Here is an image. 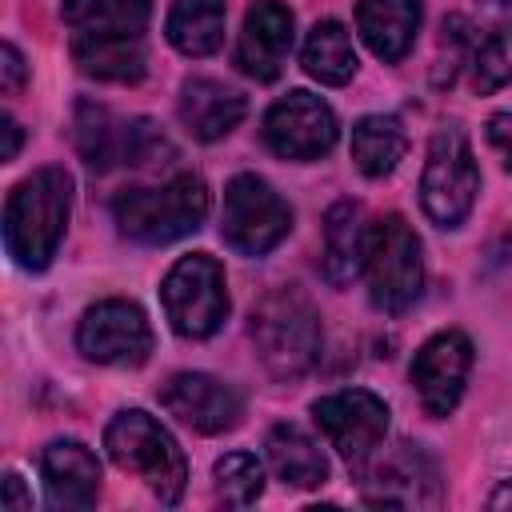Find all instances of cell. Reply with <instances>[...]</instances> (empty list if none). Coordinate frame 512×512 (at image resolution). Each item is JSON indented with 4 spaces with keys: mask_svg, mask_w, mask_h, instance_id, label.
Listing matches in <instances>:
<instances>
[{
    "mask_svg": "<svg viewBox=\"0 0 512 512\" xmlns=\"http://www.w3.org/2000/svg\"><path fill=\"white\" fill-rule=\"evenodd\" d=\"M60 16L72 32V60L84 76L112 84H136L144 76L152 0H64Z\"/></svg>",
    "mask_w": 512,
    "mask_h": 512,
    "instance_id": "obj_1",
    "label": "cell"
},
{
    "mask_svg": "<svg viewBox=\"0 0 512 512\" xmlns=\"http://www.w3.org/2000/svg\"><path fill=\"white\" fill-rule=\"evenodd\" d=\"M72 212V176L60 164L36 168L28 180H20L4 204V248L8 256L40 272L60 248V236L68 228Z\"/></svg>",
    "mask_w": 512,
    "mask_h": 512,
    "instance_id": "obj_2",
    "label": "cell"
},
{
    "mask_svg": "<svg viewBox=\"0 0 512 512\" xmlns=\"http://www.w3.org/2000/svg\"><path fill=\"white\" fill-rule=\"evenodd\" d=\"M208 184L196 172H176L164 184H136L112 196L116 228L136 244H172L196 232L208 216Z\"/></svg>",
    "mask_w": 512,
    "mask_h": 512,
    "instance_id": "obj_3",
    "label": "cell"
},
{
    "mask_svg": "<svg viewBox=\"0 0 512 512\" xmlns=\"http://www.w3.org/2000/svg\"><path fill=\"white\" fill-rule=\"evenodd\" d=\"M248 336L260 352V364L276 380H296L316 368L320 360V316L312 300L300 288H276L268 292L248 320Z\"/></svg>",
    "mask_w": 512,
    "mask_h": 512,
    "instance_id": "obj_4",
    "label": "cell"
},
{
    "mask_svg": "<svg viewBox=\"0 0 512 512\" xmlns=\"http://www.w3.org/2000/svg\"><path fill=\"white\" fill-rule=\"evenodd\" d=\"M104 448H108L112 464L124 472H136L160 504H176L184 496V484H188L184 452L156 416H148L140 408L116 412L104 428Z\"/></svg>",
    "mask_w": 512,
    "mask_h": 512,
    "instance_id": "obj_5",
    "label": "cell"
},
{
    "mask_svg": "<svg viewBox=\"0 0 512 512\" xmlns=\"http://www.w3.org/2000/svg\"><path fill=\"white\" fill-rule=\"evenodd\" d=\"M364 280H368V300L380 312H404L420 300L424 260H420V240L404 216L388 212V216L368 224V232H364Z\"/></svg>",
    "mask_w": 512,
    "mask_h": 512,
    "instance_id": "obj_6",
    "label": "cell"
},
{
    "mask_svg": "<svg viewBox=\"0 0 512 512\" xmlns=\"http://www.w3.org/2000/svg\"><path fill=\"white\" fill-rule=\"evenodd\" d=\"M480 192V168L460 128H440L428 144L424 176H420V204L436 228H460L472 212Z\"/></svg>",
    "mask_w": 512,
    "mask_h": 512,
    "instance_id": "obj_7",
    "label": "cell"
},
{
    "mask_svg": "<svg viewBox=\"0 0 512 512\" xmlns=\"http://www.w3.org/2000/svg\"><path fill=\"white\" fill-rule=\"evenodd\" d=\"M160 300H164V316L172 324L176 336L184 340H204L212 336L224 316H228V288H224V268L204 256H180L164 284H160Z\"/></svg>",
    "mask_w": 512,
    "mask_h": 512,
    "instance_id": "obj_8",
    "label": "cell"
},
{
    "mask_svg": "<svg viewBox=\"0 0 512 512\" xmlns=\"http://www.w3.org/2000/svg\"><path fill=\"white\" fill-rule=\"evenodd\" d=\"M292 228V208L280 200V192L252 176L240 172L224 188V212H220V236L228 248L240 256H264L272 252Z\"/></svg>",
    "mask_w": 512,
    "mask_h": 512,
    "instance_id": "obj_9",
    "label": "cell"
},
{
    "mask_svg": "<svg viewBox=\"0 0 512 512\" xmlns=\"http://www.w3.org/2000/svg\"><path fill=\"white\" fill-rule=\"evenodd\" d=\"M76 148H80V156L92 172H108V168H120V164L156 160L160 152H168V140L160 136V128L152 120H140V116L124 120V116H112L100 104L80 100V108H76Z\"/></svg>",
    "mask_w": 512,
    "mask_h": 512,
    "instance_id": "obj_10",
    "label": "cell"
},
{
    "mask_svg": "<svg viewBox=\"0 0 512 512\" xmlns=\"http://www.w3.org/2000/svg\"><path fill=\"white\" fill-rule=\"evenodd\" d=\"M76 344L88 360L112 368H136L152 352V328L132 300H100L76 324Z\"/></svg>",
    "mask_w": 512,
    "mask_h": 512,
    "instance_id": "obj_11",
    "label": "cell"
},
{
    "mask_svg": "<svg viewBox=\"0 0 512 512\" xmlns=\"http://www.w3.org/2000/svg\"><path fill=\"white\" fill-rule=\"evenodd\" d=\"M264 144L280 160H320L332 152L340 128L332 108L312 92H288L264 112Z\"/></svg>",
    "mask_w": 512,
    "mask_h": 512,
    "instance_id": "obj_12",
    "label": "cell"
},
{
    "mask_svg": "<svg viewBox=\"0 0 512 512\" xmlns=\"http://www.w3.org/2000/svg\"><path fill=\"white\" fill-rule=\"evenodd\" d=\"M312 416H316L324 440L348 464H364L388 432V404L368 388H344V392L320 396L312 404Z\"/></svg>",
    "mask_w": 512,
    "mask_h": 512,
    "instance_id": "obj_13",
    "label": "cell"
},
{
    "mask_svg": "<svg viewBox=\"0 0 512 512\" xmlns=\"http://www.w3.org/2000/svg\"><path fill=\"white\" fill-rule=\"evenodd\" d=\"M468 368H472V340L464 332L448 328L420 344V352L412 360V384H416V396L428 416L440 420L460 404Z\"/></svg>",
    "mask_w": 512,
    "mask_h": 512,
    "instance_id": "obj_14",
    "label": "cell"
},
{
    "mask_svg": "<svg viewBox=\"0 0 512 512\" xmlns=\"http://www.w3.org/2000/svg\"><path fill=\"white\" fill-rule=\"evenodd\" d=\"M160 404L188 428L204 432V436H216V432H228L240 424L244 416V396L208 376V372H176L164 388H160Z\"/></svg>",
    "mask_w": 512,
    "mask_h": 512,
    "instance_id": "obj_15",
    "label": "cell"
},
{
    "mask_svg": "<svg viewBox=\"0 0 512 512\" xmlns=\"http://www.w3.org/2000/svg\"><path fill=\"white\" fill-rule=\"evenodd\" d=\"M292 8L280 0H252L244 12V32L236 44V64L244 76L268 84L280 76L292 52Z\"/></svg>",
    "mask_w": 512,
    "mask_h": 512,
    "instance_id": "obj_16",
    "label": "cell"
},
{
    "mask_svg": "<svg viewBox=\"0 0 512 512\" xmlns=\"http://www.w3.org/2000/svg\"><path fill=\"white\" fill-rule=\"evenodd\" d=\"M360 484H364V500L368 504L416 508V504H432L436 500V468L412 444H400L392 456H384L372 472H364Z\"/></svg>",
    "mask_w": 512,
    "mask_h": 512,
    "instance_id": "obj_17",
    "label": "cell"
},
{
    "mask_svg": "<svg viewBox=\"0 0 512 512\" xmlns=\"http://www.w3.org/2000/svg\"><path fill=\"white\" fill-rule=\"evenodd\" d=\"M52 508H92L100 496V460L80 440H52L40 456Z\"/></svg>",
    "mask_w": 512,
    "mask_h": 512,
    "instance_id": "obj_18",
    "label": "cell"
},
{
    "mask_svg": "<svg viewBox=\"0 0 512 512\" xmlns=\"http://www.w3.org/2000/svg\"><path fill=\"white\" fill-rule=\"evenodd\" d=\"M444 44H448L452 64L468 72L476 92H496V88H504L512 80V64L504 56V44L492 32L468 24L464 16H448L444 20ZM456 68H452V76H456Z\"/></svg>",
    "mask_w": 512,
    "mask_h": 512,
    "instance_id": "obj_19",
    "label": "cell"
},
{
    "mask_svg": "<svg viewBox=\"0 0 512 512\" xmlns=\"http://www.w3.org/2000/svg\"><path fill=\"white\" fill-rule=\"evenodd\" d=\"M248 112V100L244 92L220 84V80H208V76H192L184 80L180 88V124L196 136V140H220L228 136Z\"/></svg>",
    "mask_w": 512,
    "mask_h": 512,
    "instance_id": "obj_20",
    "label": "cell"
},
{
    "mask_svg": "<svg viewBox=\"0 0 512 512\" xmlns=\"http://www.w3.org/2000/svg\"><path fill=\"white\" fill-rule=\"evenodd\" d=\"M364 212L356 200H336L324 216V252L320 268L332 288H348L364 272Z\"/></svg>",
    "mask_w": 512,
    "mask_h": 512,
    "instance_id": "obj_21",
    "label": "cell"
},
{
    "mask_svg": "<svg viewBox=\"0 0 512 512\" xmlns=\"http://www.w3.org/2000/svg\"><path fill=\"white\" fill-rule=\"evenodd\" d=\"M356 28L360 40L380 56L384 64H396L420 28V0H360L356 4Z\"/></svg>",
    "mask_w": 512,
    "mask_h": 512,
    "instance_id": "obj_22",
    "label": "cell"
},
{
    "mask_svg": "<svg viewBox=\"0 0 512 512\" xmlns=\"http://www.w3.org/2000/svg\"><path fill=\"white\" fill-rule=\"evenodd\" d=\"M268 464L272 472L292 484V488H320L328 480V460L316 448V440L308 432H300L296 424H276L268 432Z\"/></svg>",
    "mask_w": 512,
    "mask_h": 512,
    "instance_id": "obj_23",
    "label": "cell"
},
{
    "mask_svg": "<svg viewBox=\"0 0 512 512\" xmlns=\"http://www.w3.org/2000/svg\"><path fill=\"white\" fill-rule=\"evenodd\" d=\"M168 40L184 56H212L224 44V0H172Z\"/></svg>",
    "mask_w": 512,
    "mask_h": 512,
    "instance_id": "obj_24",
    "label": "cell"
},
{
    "mask_svg": "<svg viewBox=\"0 0 512 512\" xmlns=\"http://www.w3.org/2000/svg\"><path fill=\"white\" fill-rule=\"evenodd\" d=\"M300 60H304V72L312 80L332 84V88H340L356 76V48H352V36L340 20H320L304 40Z\"/></svg>",
    "mask_w": 512,
    "mask_h": 512,
    "instance_id": "obj_25",
    "label": "cell"
},
{
    "mask_svg": "<svg viewBox=\"0 0 512 512\" xmlns=\"http://www.w3.org/2000/svg\"><path fill=\"white\" fill-rule=\"evenodd\" d=\"M404 148H408V136H404V124L396 116H380L376 112V116L356 120V128H352V160L372 180L388 176L400 164Z\"/></svg>",
    "mask_w": 512,
    "mask_h": 512,
    "instance_id": "obj_26",
    "label": "cell"
},
{
    "mask_svg": "<svg viewBox=\"0 0 512 512\" xmlns=\"http://www.w3.org/2000/svg\"><path fill=\"white\" fill-rule=\"evenodd\" d=\"M212 476H216V496H220L224 504H232V508H248V504H256L260 492H264V468H260V460L248 456V452H228V456H220L216 468H212Z\"/></svg>",
    "mask_w": 512,
    "mask_h": 512,
    "instance_id": "obj_27",
    "label": "cell"
},
{
    "mask_svg": "<svg viewBox=\"0 0 512 512\" xmlns=\"http://www.w3.org/2000/svg\"><path fill=\"white\" fill-rule=\"evenodd\" d=\"M24 76H28V68H24L20 48L12 40H4V48H0V92L4 96H16L24 88Z\"/></svg>",
    "mask_w": 512,
    "mask_h": 512,
    "instance_id": "obj_28",
    "label": "cell"
},
{
    "mask_svg": "<svg viewBox=\"0 0 512 512\" xmlns=\"http://www.w3.org/2000/svg\"><path fill=\"white\" fill-rule=\"evenodd\" d=\"M488 144L496 148L500 164L512 172V112H496V116L488 120Z\"/></svg>",
    "mask_w": 512,
    "mask_h": 512,
    "instance_id": "obj_29",
    "label": "cell"
},
{
    "mask_svg": "<svg viewBox=\"0 0 512 512\" xmlns=\"http://www.w3.org/2000/svg\"><path fill=\"white\" fill-rule=\"evenodd\" d=\"M0 508H4V512H28V508H32V492H24V480H20L16 472H8V476H4Z\"/></svg>",
    "mask_w": 512,
    "mask_h": 512,
    "instance_id": "obj_30",
    "label": "cell"
},
{
    "mask_svg": "<svg viewBox=\"0 0 512 512\" xmlns=\"http://www.w3.org/2000/svg\"><path fill=\"white\" fill-rule=\"evenodd\" d=\"M0 132H4L0 160H16V152H20V124H16L12 116H4V120H0Z\"/></svg>",
    "mask_w": 512,
    "mask_h": 512,
    "instance_id": "obj_31",
    "label": "cell"
},
{
    "mask_svg": "<svg viewBox=\"0 0 512 512\" xmlns=\"http://www.w3.org/2000/svg\"><path fill=\"white\" fill-rule=\"evenodd\" d=\"M500 4H508V8H512V0H500Z\"/></svg>",
    "mask_w": 512,
    "mask_h": 512,
    "instance_id": "obj_32",
    "label": "cell"
}]
</instances>
